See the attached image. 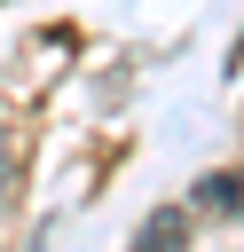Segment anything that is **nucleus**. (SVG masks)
I'll return each mask as SVG.
<instances>
[{"label": "nucleus", "mask_w": 244, "mask_h": 252, "mask_svg": "<svg viewBox=\"0 0 244 252\" xmlns=\"http://www.w3.org/2000/svg\"><path fill=\"white\" fill-rule=\"evenodd\" d=\"M236 189H244L236 173H213V181H205V205H213V213H236Z\"/></svg>", "instance_id": "nucleus-2"}, {"label": "nucleus", "mask_w": 244, "mask_h": 252, "mask_svg": "<svg viewBox=\"0 0 244 252\" xmlns=\"http://www.w3.org/2000/svg\"><path fill=\"white\" fill-rule=\"evenodd\" d=\"M181 244H189V213H181V205L150 213V220H142V236H134V252H181Z\"/></svg>", "instance_id": "nucleus-1"}, {"label": "nucleus", "mask_w": 244, "mask_h": 252, "mask_svg": "<svg viewBox=\"0 0 244 252\" xmlns=\"http://www.w3.org/2000/svg\"><path fill=\"white\" fill-rule=\"evenodd\" d=\"M8 181H16V158H8V126H0V205H8Z\"/></svg>", "instance_id": "nucleus-3"}]
</instances>
